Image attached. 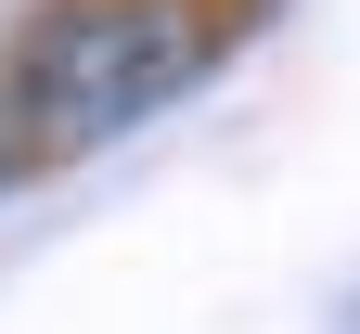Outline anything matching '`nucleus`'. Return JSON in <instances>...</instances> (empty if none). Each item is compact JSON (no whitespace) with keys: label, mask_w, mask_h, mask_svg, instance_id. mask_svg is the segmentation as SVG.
<instances>
[{"label":"nucleus","mask_w":360,"mask_h":334,"mask_svg":"<svg viewBox=\"0 0 360 334\" xmlns=\"http://www.w3.org/2000/svg\"><path fill=\"white\" fill-rule=\"evenodd\" d=\"M206 65H219V13L206 0H65L26 39V65H13V116L52 155H90V141L142 129L155 103H180Z\"/></svg>","instance_id":"1"}]
</instances>
